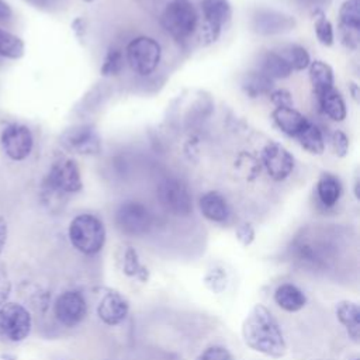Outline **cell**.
Masks as SVG:
<instances>
[{
  "label": "cell",
  "instance_id": "f546056e",
  "mask_svg": "<svg viewBox=\"0 0 360 360\" xmlns=\"http://www.w3.org/2000/svg\"><path fill=\"white\" fill-rule=\"evenodd\" d=\"M283 58L288 62L292 70H304L311 63V56L308 51L301 45H290L284 53H281Z\"/></svg>",
  "mask_w": 360,
  "mask_h": 360
},
{
  "label": "cell",
  "instance_id": "2e32d148",
  "mask_svg": "<svg viewBox=\"0 0 360 360\" xmlns=\"http://www.w3.org/2000/svg\"><path fill=\"white\" fill-rule=\"evenodd\" d=\"M336 319L345 328L346 335L354 343L360 342V308L356 302L345 300L335 307Z\"/></svg>",
  "mask_w": 360,
  "mask_h": 360
},
{
  "label": "cell",
  "instance_id": "e575fe53",
  "mask_svg": "<svg viewBox=\"0 0 360 360\" xmlns=\"http://www.w3.org/2000/svg\"><path fill=\"white\" fill-rule=\"evenodd\" d=\"M330 142H332L333 152H335L339 158L346 156V153H347V150H349V138H347V135H346L343 131L336 129V131L332 134Z\"/></svg>",
  "mask_w": 360,
  "mask_h": 360
},
{
  "label": "cell",
  "instance_id": "7402d4cb",
  "mask_svg": "<svg viewBox=\"0 0 360 360\" xmlns=\"http://www.w3.org/2000/svg\"><path fill=\"white\" fill-rule=\"evenodd\" d=\"M321 110L333 121H343L346 118V104L342 94L335 89H329L318 97Z\"/></svg>",
  "mask_w": 360,
  "mask_h": 360
},
{
  "label": "cell",
  "instance_id": "8992f818",
  "mask_svg": "<svg viewBox=\"0 0 360 360\" xmlns=\"http://www.w3.org/2000/svg\"><path fill=\"white\" fill-rule=\"evenodd\" d=\"M160 56V45L150 37L134 38L125 48V60L141 76L150 75L158 68Z\"/></svg>",
  "mask_w": 360,
  "mask_h": 360
},
{
  "label": "cell",
  "instance_id": "44dd1931",
  "mask_svg": "<svg viewBox=\"0 0 360 360\" xmlns=\"http://www.w3.org/2000/svg\"><path fill=\"white\" fill-rule=\"evenodd\" d=\"M316 194L325 207H333L342 194L340 180L332 173L321 174L316 183Z\"/></svg>",
  "mask_w": 360,
  "mask_h": 360
},
{
  "label": "cell",
  "instance_id": "d6986e66",
  "mask_svg": "<svg viewBox=\"0 0 360 360\" xmlns=\"http://www.w3.org/2000/svg\"><path fill=\"white\" fill-rule=\"evenodd\" d=\"M273 298L274 302L285 312H298L307 305V295L304 291L291 283L278 285Z\"/></svg>",
  "mask_w": 360,
  "mask_h": 360
},
{
  "label": "cell",
  "instance_id": "8d00e7d4",
  "mask_svg": "<svg viewBox=\"0 0 360 360\" xmlns=\"http://www.w3.org/2000/svg\"><path fill=\"white\" fill-rule=\"evenodd\" d=\"M72 31L75 34V37L79 39V41H83L84 37H86V32H87V22L83 17H76L72 24Z\"/></svg>",
  "mask_w": 360,
  "mask_h": 360
},
{
  "label": "cell",
  "instance_id": "d4e9b609",
  "mask_svg": "<svg viewBox=\"0 0 360 360\" xmlns=\"http://www.w3.org/2000/svg\"><path fill=\"white\" fill-rule=\"evenodd\" d=\"M122 273L128 277H134L141 283L149 281V270L139 260V255L135 248L127 246L122 256Z\"/></svg>",
  "mask_w": 360,
  "mask_h": 360
},
{
  "label": "cell",
  "instance_id": "b9f144b4",
  "mask_svg": "<svg viewBox=\"0 0 360 360\" xmlns=\"http://www.w3.org/2000/svg\"><path fill=\"white\" fill-rule=\"evenodd\" d=\"M354 195H356V198H359V180H356V183H354Z\"/></svg>",
  "mask_w": 360,
  "mask_h": 360
},
{
  "label": "cell",
  "instance_id": "60d3db41",
  "mask_svg": "<svg viewBox=\"0 0 360 360\" xmlns=\"http://www.w3.org/2000/svg\"><path fill=\"white\" fill-rule=\"evenodd\" d=\"M1 360H17V356L13 353H3Z\"/></svg>",
  "mask_w": 360,
  "mask_h": 360
},
{
  "label": "cell",
  "instance_id": "ba28073f",
  "mask_svg": "<svg viewBox=\"0 0 360 360\" xmlns=\"http://www.w3.org/2000/svg\"><path fill=\"white\" fill-rule=\"evenodd\" d=\"M158 198L165 210L177 217L193 212V198L187 184L176 177H166L158 186Z\"/></svg>",
  "mask_w": 360,
  "mask_h": 360
},
{
  "label": "cell",
  "instance_id": "ac0fdd59",
  "mask_svg": "<svg viewBox=\"0 0 360 360\" xmlns=\"http://www.w3.org/2000/svg\"><path fill=\"white\" fill-rule=\"evenodd\" d=\"M200 211L201 214L212 222H225L229 218L231 210L222 194L218 191H208L200 197Z\"/></svg>",
  "mask_w": 360,
  "mask_h": 360
},
{
  "label": "cell",
  "instance_id": "f35d334b",
  "mask_svg": "<svg viewBox=\"0 0 360 360\" xmlns=\"http://www.w3.org/2000/svg\"><path fill=\"white\" fill-rule=\"evenodd\" d=\"M13 18V10L6 0H0V21H10Z\"/></svg>",
  "mask_w": 360,
  "mask_h": 360
},
{
  "label": "cell",
  "instance_id": "7c38bea8",
  "mask_svg": "<svg viewBox=\"0 0 360 360\" xmlns=\"http://www.w3.org/2000/svg\"><path fill=\"white\" fill-rule=\"evenodd\" d=\"M201 11L204 17L201 35L205 42H212L218 38L222 25L231 20V3L228 0H202Z\"/></svg>",
  "mask_w": 360,
  "mask_h": 360
},
{
  "label": "cell",
  "instance_id": "ab89813d",
  "mask_svg": "<svg viewBox=\"0 0 360 360\" xmlns=\"http://www.w3.org/2000/svg\"><path fill=\"white\" fill-rule=\"evenodd\" d=\"M349 90L352 91L353 98L357 101V100H359V87H357V84H356V83H350V84H349Z\"/></svg>",
  "mask_w": 360,
  "mask_h": 360
},
{
  "label": "cell",
  "instance_id": "4dcf8cb0",
  "mask_svg": "<svg viewBox=\"0 0 360 360\" xmlns=\"http://www.w3.org/2000/svg\"><path fill=\"white\" fill-rule=\"evenodd\" d=\"M315 21H314V30H315V35L318 38V41L325 45V46H330L335 41V34H333V27L330 24V21L325 17V14L318 10L315 11Z\"/></svg>",
  "mask_w": 360,
  "mask_h": 360
},
{
  "label": "cell",
  "instance_id": "e0dca14e",
  "mask_svg": "<svg viewBox=\"0 0 360 360\" xmlns=\"http://www.w3.org/2000/svg\"><path fill=\"white\" fill-rule=\"evenodd\" d=\"M274 124L277 125V128L288 135V136H297L307 125H308V120L300 112L297 111L294 107H276V110L271 114Z\"/></svg>",
  "mask_w": 360,
  "mask_h": 360
},
{
  "label": "cell",
  "instance_id": "4fadbf2b",
  "mask_svg": "<svg viewBox=\"0 0 360 360\" xmlns=\"http://www.w3.org/2000/svg\"><path fill=\"white\" fill-rule=\"evenodd\" d=\"M262 163L273 180L281 181L291 174L294 169V156L281 143L269 142L263 148Z\"/></svg>",
  "mask_w": 360,
  "mask_h": 360
},
{
  "label": "cell",
  "instance_id": "ffe728a7",
  "mask_svg": "<svg viewBox=\"0 0 360 360\" xmlns=\"http://www.w3.org/2000/svg\"><path fill=\"white\" fill-rule=\"evenodd\" d=\"M309 80L314 87V91L319 97L325 91L333 87V70L323 60H314L308 66Z\"/></svg>",
  "mask_w": 360,
  "mask_h": 360
},
{
  "label": "cell",
  "instance_id": "5b68a950",
  "mask_svg": "<svg viewBox=\"0 0 360 360\" xmlns=\"http://www.w3.org/2000/svg\"><path fill=\"white\" fill-rule=\"evenodd\" d=\"M198 15L190 0H172L163 10L160 22L176 39L188 38L197 27Z\"/></svg>",
  "mask_w": 360,
  "mask_h": 360
},
{
  "label": "cell",
  "instance_id": "d6a6232c",
  "mask_svg": "<svg viewBox=\"0 0 360 360\" xmlns=\"http://www.w3.org/2000/svg\"><path fill=\"white\" fill-rule=\"evenodd\" d=\"M197 360H233V356H232V353L226 347L214 345V346L207 347L198 356Z\"/></svg>",
  "mask_w": 360,
  "mask_h": 360
},
{
  "label": "cell",
  "instance_id": "8fae6325",
  "mask_svg": "<svg viewBox=\"0 0 360 360\" xmlns=\"http://www.w3.org/2000/svg\"><path fill=\"white\" fill-rule=\"evenodd\" d=\"M53 315L65 328L80 325L87 315V302L77 290H66L60 292L53 302Z\"/></svg>",
  "mask_w": 360,
  "mask_h": 360
},
{
  "label": "cell",
  "instance_id": "7a4b0ae2",
  "mask_svg": "<svg viewBox=\"0 0 360 360\" xmlns=\"http://www.w3.org/2000/svg\"><path fill=\"white\" fill-rule=\"evenodd\" d=\"M83 187L82 174L77 163L69 158L56 159L48 173L45 174L41 190L42 197L49 201L51 198L60 200L68 194H75Z\"/></svg>",
  "mask_w": 360,
  "mask_h": 360
},
{
  "label": "cell",
  "instance_id": "9c48e42d",
  "mask_svg": "<svg viewBox=\"0 0 360 360\" xmlns=\"http://www.w3.org/2000/svg\"><path fill=\"white\" fill-rule=\"evenodd\" d=\"M59 143L65 150L77 155H97L101 150V138L90 124L66 128L59 136Z\"/></svg>",
  "mask_w": 360,
  "mask_h": 360
},
{
  "label": "cell",
  "instance_id": "5bb4252c",
  "mask_svg": "<svg viewBox=\"0 0 360 360\" xmlns=\"http://www.w3.org/2000/svg\"><path fill=\"white\" fill-rule=\"evenodd\" d=\"M129 312V302L128 300L118 291H108L105 292L98 305H97V316L100 321L108 326L120 325Z\"/></svg>",
  "mask_w": 360,
  "mask_h": 360
},
{
  "label": "cell",
  "instance_id": "4316f807",
  "mask_svg": "<svg viewBox=\"0 0 360 360\" xmlns=\"http://www.w3.org/2000/svg\"><path fill=\"white\" fill-rule=\"evenodd\" d=\"M295 138L298 139V143L312 155H321L325 150V141L322 132L312 122H308V125Z\"/></svg>",
  "mask_w": 360,
  "mask_h": 360
},
{
  "label": "cell",
  "instance_id": "836d02e7",
  "mask_svg": "<svg viewBox=\"0 0 360 360\" xmlns=\"http://www.w3.org/2000/svg\"><path fill=\"white\" fill-rule=\"evenodd\" d=\"M235 236H236L238 242H239L242 246L248 248V246H250V245L255 242L256 232H255V228H253L252 224L243 222V224H240V225L236 228Z\"/></svg>",
  "mask_w": 360,
  "mask_h": 360
},
{
  "label": "cell",
  "instance_id": "83f0119b",
  "mask_svg": "<svg viewBox=\"0 0 360 360\" xmlns=\"http://www.w3.org/2000/svg\"><path fill=\"white\" fill-rule=\"evenodd\" d=\"M360 0H346L339 10L340 30L359 32L360 30Z\"/></svg>",
  "mask_w": 360,
  "mask_h": 360
},
{
  "label": "cell",
  "instance_id": "d590c367",
  "mask_svg": "<svg viewBox=\"0 0 360 360\" xmlns=\"http://www.w3.org/2000/svg\"><path fill=\"white\" fill-rule=\"evenodd\" d=\"M270 98L277 107H292L291 94L284 89H277V90L271 91Z\"/></svg>",
  "mask_w": 360,
  "mask_h": 360
},
{
  "label": "cell",
  "instance_id": "9a60e30c",
  "mask_svg": "<svg viewBox=\"0 0 360 360\" xmlns=\"http://www.w3.org/2000/svg\"><path fill=\"white\" fill-rule=\"evenodd\" d=\"M294 25L295 20L291 15L274 10L259 11L257 15H255L253 18L255 31L264 35L285 32L290 31Z\"/></svg>",
  "mask_w": 360,
  "mask_h": 360
},
{
  "label": "cell",
  "instance_id": "30bf717a",
  "mask_svg": "<svg viewBox=\"0 0 360 360\" xmlns=\"http://www.w3.org/2000/svg\"><path fill=\"white\" fill-rule=\"evenodd\" d=\"M115 225L124 235L142 236L152 226V214L138 201H125L115 212Z\"/></svg>",
  "mask_w": 360,
  "mask_h": 360
},
{
  "label": "cell",
  "instance_id": "484cf974",
  "mask_svg": "<svg viewBox=\"0 0 360 360\" xmlns=\"http://www.w3.org/2000/svg\"><path fill=\"white\" fill-rule=\"evenodd\" d=\"M273 87V80L267 77L264 73L259 72H248L242 79V89L249 97H257L260 94L270 93Z\"/></svg>",
  "mask_w": 360,
  "mask_h": 360
},
{
  "label": "cell",
  "instance_id": "7bdbcfd3",
  "mask_svg": "<svg viewBox=\"0 0 360 360\" xmlns=\"http://www.w3.org/2000/svg\"><path fill=\"white\" fill-rule=\"evenodd\" d=\"M83 1H86V3H91V1H94V0H83Z\"/></svg>",
  "mask_w": 360,
  "mask_h": 360
},
{
  "label": "cell",
  "instance_id": "1f68e13d",
  "mask_svg": "<svg viewBox=\"0 0 360 360\" xmlns=\"http://www.w3.org/2000/svg\"><path fill=\"white\" fill-rule=\"evenodd\" d=\"M124 66V55L120 49L117 48H110L103 59L100 73L105 77L108 76H115L121 72Z\"/></svg>",
  "mask_w": 360,
  "mask_h": 360
},
{
  "label": "cell",
  "instance_id": "f1b7e54d",
  "mask_svg": "<svg viewBox=\"0 0 360 360\" xmlns=\"http://www.w3.org/2000/svg\"><path fill=\"white\" fill-rule=\"evenodd\" d=\"M202 283L212 294H222L228 285L226 270L219 266L208 269L202 277Z\"/></svg>",
  "mask_w": 360,
  "mask_h": 360
},
{
  "label": "cell",
  "instance_id": "74e56055",
  "mask_svg": "<svg viewBox=\"0 0 360 360\" xmlns=\"http://www.w3.org/2000/svg\"><path fill=\"white\" fill-rule=\"evenodd\" d=\"M7 238H8V224H7V219L3 215H0V256L6 248Z\"/></svg>",
  "mask_w": 360,
  "mask_h": 360
},
{
  "label": "cell",
  "instance_id": "52a82bcc",
  "mask_svg": "<svg viewBox=\"0 0 360 360\" xmlns=\"http://www.w3.org/2000/svg\"><path fill=\"white\" fill-rule=\"evenodd\" d=\"M0 148L10 160L22 162L34 149V135L24 124H6L0 131Z\"/></svg>",
  "mask_w": 360,
  "mask_h": 360
},
{
  "label": "cell",
  "instance_id": "277c9868",
  "mask_svg": "<svg viewBox=\"0 0 360 360\" xmlns=\"http://www.w3.org/2000/svg\"><path fill=\"white\" fill-rule=\"evenodd\" d=\"M32 330V315L22 304L15 301L0 302V340L20 343Z\"/></svg>",
  "mask_w": 360,
  "mask_h": 360
},
{
  "label": "cell",
  "instance_id": "cb8c5ba5",
  "mask_svg": "<svg viewBox=\"0 0 360 360\" xmlns=\"http://www.w3.org/2000/svg\"><path fill=\"white\" fill-rule=\"evenodd\" d=\"M25 53V42L15 34L0 27V58L17 60Z\"/></svg>",
  "mask_w": 360,
  "mask_h": 360
},
{
  "label": "cell",
  "instance_id": "603a6c76",
  "mask_svg": "<svg viewBox=\"0 0 360 360\" xmlns=\"http://www.w3.org/2000/svg\"><path fill=\"white\" fill-rule=\"evenodd\" d=\"M260 72L264 73L271 80L274 79H285L292 73L291 66L283 58L281 53L277 52H267L262 59Z\"/></svg>",
  "mask_w": 360,
  "mask_h": 360
},
{
  "label": "cell",
  "instance_id": "6da1fadb",
  "mask_svg": "<svg viewBox=\"0 0 360 360\" xmlns=\"http://www.w3.org/2000/svg\"><path fill=\"white\" fill-rule=\"evenodd\" d=\"M243 343L267 357L280 359L287 352V343L281 326L271 311L263 304L250 308L242 322Z\"/></svg>",
  "mask_w": 360,
  "mask_h": 360
},
{
  "label": "cell",
  "instance_id": "ee69618b",
  "mask_svg": "<svg viewBox=\"0 0 360 360\" xmlns=\"http://www.w3.org/2000/svg\"><path fill=\"white\" fill-rule=\"evenodd\" d=\"M354 360H357V359H354Z\"/></svg>",
  "mask_w": 360,
  "mask_h": 360
},
{
  "label": "cell",
  "instance_id": "3957f363",
  "mask_svg": "<svg viewBox=\"0 0 360 360\" xmlns=\"http://www.w3.org/2000/svg\"><path fill=\"white\" fill-rule=\"evenodd\" d=\"M68 236L77 252L91 256L104 248L105 226L93 214H79L70 221Z\"/></svg>",
  "mask_w": 360,
  "mask_h": 360
}]
</instances>
